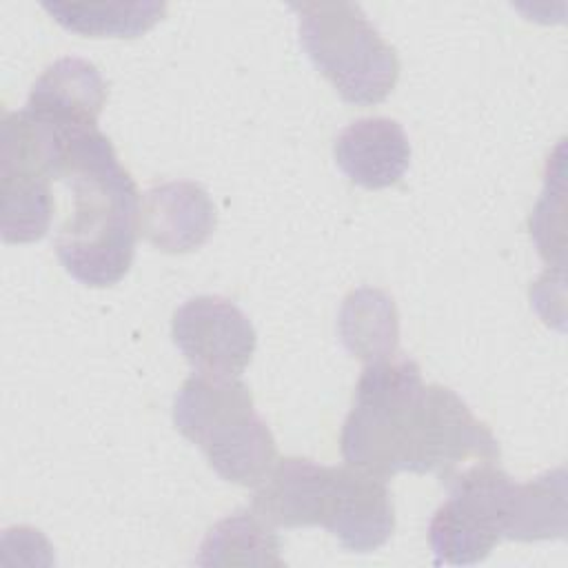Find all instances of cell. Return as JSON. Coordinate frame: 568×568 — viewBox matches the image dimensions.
I'll list each match as a JSON object with an SVG mask.
<instances>
[{"label": "cell", "mask_w": 568, "mask_h": 568, "mask_svg": "<svg viewBox=\"0 0 568 568\" xmlns=\"http://www.w3.org/2000/svg\"><path fill=\"white\" fill-rule=\"evenodd\" d=\"M42 9L67 31L87 38H138L166 11L158 0L131 2H42Z\"/></svg>", "instance_id": "cell-14"}, {"label": "cell", "mask_w": 568, "mask_h": 568, "mask_svg": "<svg viewBox=\"0 0 568 568\" xmlns=\"http://www.w3.org/2000/svg\"><path fill=\"white\" fill-rule=\"evenodd\" d=\"M44 124L53 138V180L67 182L73 193V209L55 235L58 260L84 286H113L129 273L135 255L140 233L135 182L98 126Z\"/></svg>", "instance_id": "cell-2"}, {"label": "cell", "mask_w": 568, "mask_h": 568, "mask_svg": "<svg viewBox=\"0 0 568 568\" xmlns=\"http://www.w3.org/2000/svg\"><path fill=\"white\" fill-rule=\"evenodd\" d=\"M566 532V473L548 470L526 484H515L506 539L537 541Z\"/></svg>", "instance_id": "cell-15"}, {"label": "cell", "mask_w": 568, "mask_h": 568, "mask_svg": "<svg viewBox=\"0 0 568 568\" xmlns=\"http://www.w3.org/2000/svg\"><path fill=\"white\" fill-rule=\"evenodd\" d=\"M339 171L357 186L386 189L402 180L410 164L404 126L384 115L359 118L344 126L333 144Z\"/></svg>", "instance_id": "cell-10"}, {"label": "cell", "mask_w": 568, "mask_h": 568, "mask_svg": "<svg viewBox=\"0 0 568 568\" xmlns=\"http://www.w3.org/2000/svg\"><path fill=\"white\" fill-rule=\"evenodd\" d=\"M173 424L231 484L260 486L277 462L275 437L240 377H186L173 399Z\"/></svg>", "instance_id": "cell-4"}, {"label": "cell", "mask_w": 568, "mask_h": 568, "mask_svg": "<svg viewBox=\"0 0 568 568\" xmlns=\"http://www.w3.org/2000/svg\"><path fill=\"white\" fill-rule=\"evenodd\" d=\"M171 335L193 373L213 377H240L257 344L251 320L220 295L186 300L173 313Z\"/></svg>", "instance_id": "cell-8"}, {"label": "cell", "mask_w": 568, "mask_h": 568, "mask_svg": "<svg viewBox=\"0 0 568 568\" xmlns=\"http://www.w3.org/2000/svg\"><path fill=\"white\" fill-rule=\"evenodd\" d=\"M251 508L275 528L322 526L346 550L371 552L395 530L386 479L355 466L282 457L253 495Z\"/></svg>", "instance_id": "cell-3"}, {"label": "cell", "mask_w": 568, "mask_h": 568, "mask_svg": "<svg viewBox=\"0 0 568 568\" xmlns=\"http://www.w3.org/2000/svg\"><path fill=\"white\" fill-rule=\"evenodd\" d=\"M51 129L24 106L0 122V231L9 244L47 235L53 217Z\"/></svg>", "instance_id": "cell-6"}, {"label": "cell", "mask_w": 568, "mask_h": 568, "mask_svg": "<svg viewBox=\"0 0 568 568\" xmlns=\"http://www.w3.org/2000/svg\"><path fill=\"white\" fill-rule=\"evenodd\" d=\"M215 229V206L195 182H166L140 200V235L164 253L200 248Z\"/></svg>", "instance_id": "cell-9"}, {"label": "cell", "mask_w": 568, "mask_h": 568, "mask_svg": "<svg viewBox=\"0 0 568 568\" xmlns=\"http://www.w3.org/2000/svg\"><path fill=\"white\" fill-rule=\"evenodd\" d=\"M300 44L315 69L355 106L384 102L397 84L395 49L353 2H295Z\"/></svg>", "instance_id": "cell-5"}, {"label": "cell", "mask_w": 568, "mask_h": 568, "mask_svg": "<svg viewBox=\"0 0 568 568\" xmlns=\"http://www.w3.org/2000/svg\"><path fill=\"white\" fill-rule=\"evenodd\" d=\"M337 333L344 348L366 364L395 357L399 344L395 300L371 286L351 291L339 308Z\"/></svg>", "instance_id": "cell-12"}, {"label": "cell", "mask_w": 568, "mask_h": 568, "mask_svg": "<svg viewBox=\"0 0 568 568\" xmlns=\"http://www.w3.org/2000/svg\"><path fill=\"white\" fill-rule=\"evenodd\" d=\"M106 84L89 60L60 58L33 82L24 109L55 126H98Z\"/></svg>", "instance_id": "cell-11"}, {"label": "cell", "mask_w": 568, "mask_h": 568, "mask_svg": "<svg viewBox=\"0 0 568 568\" xmlns=\"http://www.w3.org/2000/svg\"><path fill=\"white\" fill-rule=\"evenodd\" d=\"M339 444L348 466L382 479L433 473L444 486L497 453L495 435L466 402L446 386L424 384L408 357L364 366Z\"/></svg>", "instance_id": "cell-1"}, {"label": "cell", "mask_w": 568, "mask_h": 568, "mask_svg": "<svg viewBox=\"0 0 568 568\" xmlns=\"http://www.w3.org/2000/svg\"><path fill=\"white\" fill-rule=\"evenodd\" d=\"M275 526L253 508L235 510L217 521L200 544V566H284Z\"/></svg>", "instance_id": "cell-13"}, {"label": "cell", "mask_w": 568, "mask_h": 568, "mask_svg": "<svg viewBox=\"0 0 568 568\" xmlns=\"http://www.w3.org/2000/svg\"><path fill=\"white\" fill-rule=\"evenodd\" d=\"M515 484L497 464H484L466 468L446 486L450 495L428 526L437 566L484 561L506 539Z\"/></svg>", "instance_id": "cell-7"}]
</instances>
